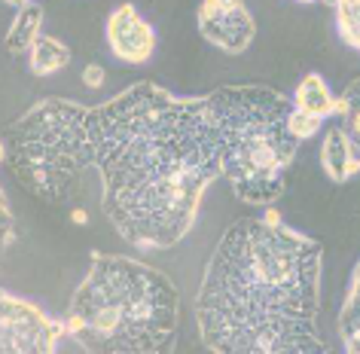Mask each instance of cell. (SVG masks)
<instances>
[{
	"label": "cell",
	"mask_w": 360,
	"mask_h": 354,
	"mask_svg": "<svg viewBox=\"0 0 360 354\" xmlns=\"http://www.w3.org/2000/svg\"><path fill=\"white\" fill-rule=\"evenodd\" d=\"M101 211L141 251H165L195 226L199 202L223 177L220 113L211 95L174 98L141 80L89 107Z\"/></svg>",
	"instance_id": "1"
},
{
	"label": "cell",
	"mask_w": 360,
	"mask_h": 354,
	"mask_svg": "<svg viewBox=\"0 0 360 354\" xmlns=\"http://www.w3.org/2000/svg\"><path fill=\"white\" fill-rule=\"evenodd\" d=\"M323 251L278 214L241 217L205 269L195 321L217 354H323L318 336Z\"/></svg>",
	"instance_id": "2"
},
{
	"label": "cell",
	"mask_w": 360,
	"mask_h": 354,
	"mask_svg": "<svg viewBox=\"0 0 360 354\" xmlns=\"http://www.w3.org/2000/svg\"><path fill=\"white\" fill-rule=\"evenodd\" d=\"M65 321L92 354H162L177 345V287L147 263L95 251Z\"/></svg>",
	"instance_id": "3"
},
{
	"label": "cell",
	"mask_w": 360,
	"mask_h": 354,
	"mask_svg": "<svg viewBox=\"0 0 360 354\" xmlns=\"http://www.w3.org/2000/svg\"><path fill=\"white\" fill-rule=\"evenodd\" d=\"M223 134V177L248 205H272L284 196V175L296 156L290 132L293 98L269 86L214 89Z\"/></svg>",
	"instance_id": "4"
},
{
	"label": "cell",
	"mask_w": 360,
	"mask_h": 354,
	"mask_svg": "<svg viewBox=\"0 0 360 354\" xmlns=\"http://www.w3.org/2000/svg\"><path fill=\"white\" fill-rule=\"evenodd\" d=\"M0 156L19 187L40 202H68L79 175L95 165L89 107L65 98H40L4 132Z\"/></svg>",
	"instance_id": "5"
},
{
	"label": "cell",
	"mask_w": 360,
	"mask_h": 354,
	"mask_svg": "<svg viewBox=\"0 0 360 354\" xmlns=\"http://www.w3.org/2000/svg\"><path fill=\"white\" fill-rule=\"evenodd\" d=\"M68 333V321H52L37 305L4 293L0 296V351L4 354H52Z\"/></svg>",
	"instance_id": "6"
},
{
	"label": "cell",
	"mask_w": 360,
	"mask_h": 354,
	"mask_svg": "<svg viewBox=\"0 0 360 354\" xmlns=\"http://www.w3.org/2000/svg\"><path fill=\"white\" fill-rule=\"evenodd\" d=\"M199 34L226 56H241L257 37V25L245 0H202Z\"/></svg>",
	"instance_id": "7"
},
{
	"label": "cell",
	"mask_w": 360,
	"mask_h": 354,
	"mask_svg": "<svg viewBox=\"0 0 360 354\" xmlns=\"http://www.w3.org/2000/svg\"><path fill=\"white\" fill-rule=\"evenodd\" d=\"M107 43H110L113 56L125 61V65H143V61L153 58L156 34H153V28L141 19L131 4H122L107 19Z\"/></svg>",
	"instance_id": "8"
},
{
	"label": "cell",
	"mask_w": 360,
	"mask_h": 354,
	"mask_svg": "<svg viewBox=\"0 0 360 354\" xmlns=\"http://www.w3.org/2000/svg\"><path fill=\"white\" fill-rule=\"evenodd\" d=\"M321 165L330 175V180H336V184H345V180H351L360 171V156L342 125L339 129H330L327 138H323Z\"/></svg>",
	"instance_id": "9"
},
{
	"label": "cell",
	"mask_w": 360,
	"mask_h": 354,
	"mask_svg": "<svg viewBox=\"0 0 360 354\" xmlns=\"http://www.w3.org/2000/svg\"><path fill=\"white\" fill-rule=\"evenodd\" d=\"M336 104L339 98L330 92L327 83L318 77V74H305L296 86V98H293V107L305 116H314V120H327V116L336 113Z\"/></svg>",
	"instance_id": "10"
},
{
	"label": "cell",
	"mask_w": 360,
	"mask_h": 354,
	"mask_svg": "<svg viewBox=\"0 0 360 354\" xmlns=\"http://www.w3.org/2000/svg\"><path fill=\"white\" fill-rule=\"evenodd\" d=\"M339 339L348 354H360V263L351 275L345 305L339 312Z\"/></svg>",
	"instance_id": "11"
},
{
	"label": "cell",
	"mask_w": 360,
	"mask_h": 354,
	"mask_svg": "<svg viewBox=\"0 0 360 354\" xmlns=\"http://www.w3.org/2000/svg\"><path fill=\"white\" fill-rule=\"evenodd\" d=\"M40 25H43V10L37 4H28L22 6L19 15H15L10 34H6L4 40V49L10 52V56H22V52H28L34 46V40L40 37Z\"/></svg>",
	"instance_id": "12"
},
{
	"label": "cell",
	"mask_w": 360,
	"mask_h": 354,
	"mask_svg": "<svg viewBox=\"0 0 360 354\" xmlns=\"http://www.w3.org/2000/svg\"><path fill=\"white\" fill-rule=\"evenodd\" d=\"M68 65H70V49L61 40L43 37V34L34 40V46H31V74L49 77V74H58V70L68 68Z\"/></svg>",
	"instance_id": "13"
},
{
	"label": "cell",
	"mask_w": 360,
	"mask_h": 354,
	"mask_svg": "<svg viewBox=\"0 0 360 354\" xmlns=\"http://www.w3.org/2000/svg\"><path fill=\"white\" fill-rule=\"evenodd\" d=\"M336 113L342 120V129L354 144L357 156H360V80H354L345 92L339 95V104H336Z\"/></svg>",
	"instance_id": "14"
},
{
	"label": "cell",
	"mask_w": 360,
	"mask_h": 354,
	"mask_svg": "<svg viewBox=\"0 0 360 354\" xmlns=\"http://www.w3.org/2000/svg\"><path fill=\"white\" fill-rule=\"evenodd\" d=\"M336 28L339 37L360 52V0H336Z\"/></svg>",
	"instance_id": "15"
},
{
	"label": "cell",
	"mask_w": 360,
	"mask_h": 354,
	"mask_svg": "<svg viewBox=\"0 0 360 354\" xmlns=\"http://www.w3.org/2000/svg\"><path fill=\"white\" fill-rule=\"evenodd\" d=\"M318 129H321V120H314V116H305V113H300L293 107V113H290V132L296 134V141H309L311 134H318Z\"/></svg>",
	"instance_id": "16"
},
{
	"label": "cell",
	"mask_w": 360,
	"mask_h": 354,
	"mask_svg": "<svg viewBox=\"0 0 360 354\" xmlns=\"http://www.w3.org/2000/svg\"><path fill=\"white\" fill-rule=\"evenodd\" d=\"M83 83H86L89 89H101V83H104V68H101V65H86Z\"/></svg>",
	"instance_id": "17"
},
{
	"label": "cell",
	"mask_w": 360,
	"mask_h": 354,
	"mask_svg": "<svg viewBox=\"0 0 360 354\" xmlns=\"http://www.w3.org/2000/svg\"><path fill=\"white\" fill-rule=\"evenodd\" d=\"M6 4H10V6H19V10H22V6H28V0H6Z\"/></svg>",
	"instance_id": "18"
},
{
	"label": "cell",
	"mask_w": 360,
	"mask_h": 354,
	"mask_svg": "<svg viewBox=\"0 0 360 354\" xmlns=\"http://www.w3.org/2000/svg\"><path fill=\"white\" fill-rule=\"evenodd\" d=\"M296 4H314V0H296Z\"/></svg>",
	"instance_id": "19"
}]
</instances>
